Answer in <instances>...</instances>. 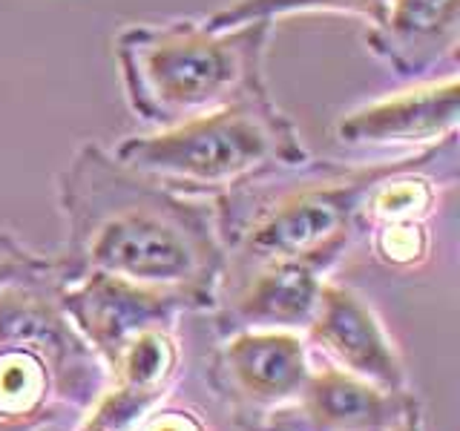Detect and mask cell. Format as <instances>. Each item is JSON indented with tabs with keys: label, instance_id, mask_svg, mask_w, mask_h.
Wrapping results in <instances>:
<instances>
[{
	"label": "cell",
	"instance_id": "9",
	"mask_svg": "<svg viewBox=\"0 0 460 431\" xmlns=\"http://www.w3.org/2000/svg\"><path fill=\"white\" fill-rule=\"evenodd\" d=\"M305 339L314 342L337 368L354 377L368 380L385 391H409L406 368L385 325L351 287L328 279L323 282Z\"/></svg>",
	"mask_w": 460,
	"mask_h": 431
},
{
	"label": "cell",
	"instance_id": "16",
	"mask_svg": "<svg viewBox=\"0 0 460 431\" xmlns=\"http://www.w3.org/2000/svg\"><path fill=\"white\" fill-rule=\"evenodd\" d=\"M52 265V259H43L35 251H29L26 244H21L12 233H0V287L32 277Z\"/></svg>",
	"mask_w": 460,
	"mask_h": 431
},
{
	"label": "cell",
	"instance_id": "20",
	"mask_svg": "<svg viewBox=\"0 0 460 431\" xmlns=\"http://www.w3.org/2000/svg\"><path fill=\"white\" fill-rule=\"evenodd\" d=\"M414 409H417V406H414ZM406 423H409V420H406ZM397 431H406V426H402V428H397Z\"/></svg>",
	"mask_w": 460,
	"mask_h": 431
},
{
	"label": "cell",
	"instance_id": "10",
	"mask_svg": "<svg viewBox=\"0 0 460 431\" xmlns=\"http://www.w3.org/2000/svg\"><path fill=\"white\" fill-rule=\"evenodd\" d=\"M460 119V81H431L417 90L374 101L337 121L334 133L354 150H429L457 136Z\"/></svg>",
	"mask_w": 460,
	"mask_h": 431
},
{
	"label": "cell",
	"instance_id": "11",
	"mask_svg": "<svg viewBox=\"0 0 460 431\" xmlns=\"http://www.w3.org/2000/svg\"><path fill=\"white\" fill-rule=\"evenodd\" d=\"M325 273L302 262H268L225 273L219 302L230 330H305Z\"/></svg>",
	"mask_w": 460,
	"mask_h": 431
},
{
	"label": "cell",
	"instance_id": "8",
	"mask_svg": "<svg viewBox=\"0 0 460 431\" xmlns=\"http://www.w3.org/2000/svg\"><path fill=\"white\" fill-rule=\"evenodd\" d=\"M411 391H385L337 365L311 371L296 400L256 431H397L414 411Z\"/></svg>",
	"mask_w": 460,
	"mask_h": 431
},
{
	"label": "cell",
	"instance_id": "14",
	"mask_svg": "<svg viewBox=\"0 0 460 431\" xmlns=\"http://www.w3.org/2000/svg\"><path fill=\"white\" fill-rule=\"evenodd\" d=\"M296 12H340L357 14L368 26L380 23L385 12V0H234L205 21L210 29H230L253 21H277Z\"/></svg>",
	"mask_w": 460,
	"mask_h": 431
},
{
	"label": "cell",
	"instance_id": "6",
	"mask_svg": "<svg viewBox=\"0 0 460 431\" xmlns=\"http://www.w3.org/2000/svg\"><path fill=\"white\" fill-rule=\"evenodd\" d=\"M308 339L299 330H230L213 354L210 377L248 431L291 400L311 374Z\"/></svg>",
	"mask_w": 460,
	"mask_h": 431
},
{
	"label": "cell",
	"instance_id": "19",
	"mask_svg": "<svg viewBox=\"0 0 460 431\" xmlns=\"http://www.w3.org/2000/svg\"><path fill=\"white\" fill-rule=\"evenodd\" d=\"M406 431H423V423H420V409H414V411L409 414Z\"/></svg>",
	"mask_w": 460,
	"mask_h": 431
},
{
	"label": "cell",
	"instance_id": "12",
	"mask_svg": "<svg viewBox=\"0 0 460 431\" xmlns=\"http://www.w3.org/2000/svg\"><path fill=\"white\" fill-rule=\"evenodd\" d=\"M460 0H385L380 23L368 26L366 47L400 78H423L455 61Z\"/></svg>",
	"mask_w": 460,
	"mask_h": 431
},
{
	"label": "cell",
	"instance_id": "4",
	"mask_svg": "<svg viewBox=\"0 0 460 431\" xmlns=\"http://www.w3.org/2000/svg\"><path fill=\"white\" fill-rule=\"evenodd\" d=\"M115 155L181 196L216 198L270 167L302 164L308 150L270 92L259 90L162 133L129 136Z\"/></svg>",
	"mask_w": 460,
	"mask_h": 431
},
{
	"label": "cell",
	"instance_id": "5",
	"mask_svg": "<svg viewBox=\"0 0 460 431\" xmlns=\"http://www.w3.org/2000/svg\"><path fill=\"white\" fill-rule=\"evenodd\" d=\"M0 348L38 354L49 368L52 391L84 411L107 385V365L61 305L55 262L47 270L0 287Z\"/></svg>",
	"mask_w": 460,
	"mask_h": 431
},
{
	"label": "cell",
	"instance_id": "18",
	"mask_svg": "<svg viewBox=\"0 0 460 431\" xmlns=\"http://www.w3.org/2000/svg\"><path fill=\"white\" fill-rule=\"evenodd\" d=\"M47 423L49 420H38V417H32V420H12V417L0 414V431H38Z\"/></svg>",
	"mask_w": 460,
	"mask_h": 431
},
{
	"label": "cell",
	"instance_id": "17",
	"mask_svg": "<svg viewBox=\"0 0 460 431\" xmlns=\"http://www.w3.org/2000/svg\"><path fill=\"white\" fill-rule=\"evenodd\" d=\"M136 431H208L193 411L181 409H153Z\"/></svg>",
	"mask_w": 460,
	"mask_h": 431
},
{
	"label": "cell",
	"instance_id": "3",
	"mask_svg": "<svg viewBox=\"0 0 460 431\" xmlns=\"http://www.w3.org/2000/svg\"><path fill=\"white\" fill-rule=\"evenodd\" d=\"M270 21L210 29L205 21L136 23L115 38L129 110L153 127H176L268 90Z\"/></svg>",
	"mask_w": 460,
	"mask_h": 431
},
{
	"label": "cell",
	"instance_id": "15",
	"mask_svg": "<svg viewBox=\"0 0 460 431\" xmlns=\"http://www.w3.org/2000/svg\"><path fill=\"white\" fill-rule=\"evenodd\" d=\"M374 233V253L388 268H417L429 256V233L423 222H400L368 227Z\"/></svg>",
	"mask_w": 460,
	"mask_h": 431
},
{
	"label": "cell",
	"instance_id": "13",
	"mask_svg": "<svg viewBox=\"0 0 460 431\" xmlns=\"http://www.w3.org/2000/svg\"><path fill=\"white\" fill-rule=\"evenodd\" d=\"M47 363L26 348H0V414L12 420H52L55 406Z\"/></svg>",
	"mask_w": 460,
	"mask_h": 431
},
{
	"label": "cell",
	"instance_id": "7",
	"mask_svg": "<svg viewBox=\"0 0 460 431\" xmlns=\"http://www.w3.org/2000/svg\"><path fill=\"white\" fill-rule=\"evenodd\" d=\"M61 305L104 365H110L133 337L150 328H176L179 316L193 311L190 302L179 294L101 270L61 279Z\"/></svg>",
	"mask_w": 460,
	"mask_h": 431
},
{
	"label": "cell",
	"instance_id": "2",
	"mask_svg": "<svg viewBox=\"0 0 460 431\" xmlns=\"http://www.w3.org/2000/svg\"><path fill=\"white\" fill-rule=\"evenodd\" d=\"M402 158L374 164L305 158L302 164L270 167L216 196L225 273L268 262H302L328 273L363 230L368 193Z\"/></svg>",
	"mask_w": 460,
	"mask_h": 431
},
{
	"label": "cell",
	"instance_id": "1",
	"mask_svg": "<svg viewBox=\"0 0 460 431\" xmlns=\"http://www.w3.org/2000/svg\"><path fill=\"white\" fill-rule=\"evenodd\" d=\"M66 224L55 273H112L184 296L193 311L219 305L225 244L213 198L181 196L124 164L101 144H81L58 176Z\"/></svg>",
	"mask_w": 460,
	"mask_h": 431
}]
</instances>
